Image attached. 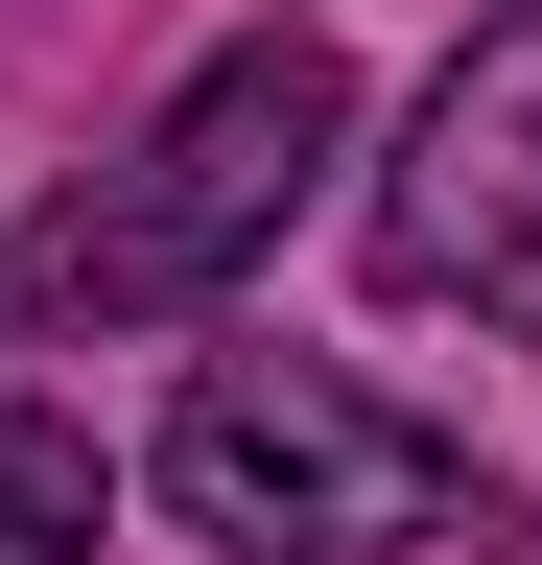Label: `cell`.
Returning <instances> with one entry per match:
<instances>
[{"instance_id": "obj_1", "label": "cell", "mask_w": 542, "mask_h": 565, "mask_svg": "<svg viewBox=\"0 0 542 565\" xmlns=\"http://www.w3.org/2000/svg\"><path fill=\"white\" fill-rule=\"evenodd\" d=\"M330 141H354L330 24L213 47V71L142 118V166H95V189L24 236V307H47V330H189V307H236V282L284 259V212L330 189Z\"/></svg>"}, {"instance_id": "obj_3", "label": "cell", "mask_w": 542, "mask_h": 565, "mask_svg": "<svg viewBox=\"0 0 542 565\" xmlns=\"http://www.w3.org/2000/svg\"><path fill=\"white\" fill-rule=\"evenodd\" d=\"M378 282L401 307H471V330H542V0L448 47V95L401 118L378 166Z\"/></svg>"}, {"instance_id": "obj_4", "label": "cell", "mask_w": 542, "mask_h": 565, "mask_svg": "<svg viewBox=\"0 0 542 565\" xmlns=\"http://www.w3.org/2000/svg\"><path fill=\"white\" fill-rule=\"evenodd\" d=\"M95 494H118L95 424H47V401L0 424V565H95Z\"/></svg>"}, {"instance_id": "obj_2", "label": "cell", "mask_w": 542, "mask_h": 565, "mask_svg": "<svg viewBox=\"0 0 542 565\" xmlns=\"http://www.w3.org/2000/svg\"><path fill=\"white\" fill-rule=\"evenodd\" d=\"M166 494H189L236 565H425V542L496 519L448 424H401V401H354V377H307V353H213V377L166 401Z\"/></svg>"}]
</instances>
